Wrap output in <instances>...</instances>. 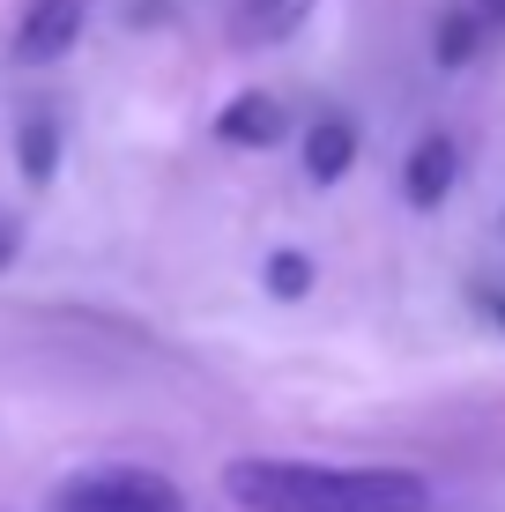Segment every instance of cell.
Returning <instances> with one entry per match:
<instances>
[{"instance_id": "obj_1", "label": "cell", "mask_w": 505, "mask_h": 512, "mask_svg": "<svg viewBox=\"0 0 505 512\" xmlns=\"http://www.w3.org/2000/svg\"><path fill=\"white\" fill-rule=\"evenodd\" d=\"M223 498L238 512H431L416 468H320V461H223Z\"/></svg>"}, {"instance_id": "obj_2", "label": "cell", "mask_w": 505, "mask_h": 512, "mask_svg": "<svg viewBox=\"0 0 505 512\" xmlns=\"http://www.w3.org/2000/svg\"><path fill=\"white\" fill-rule=\"evenodd\" d=\"M45 512H186V498L156 468H90V475L52 483Z\"/></svg>"}, {"instance_id": "obj_3", "label": "cell", "mask_w": 505, "mask_h": 512, "mask_svg": "<svg viewBox=\"0 0 505 512\" xmlns=\"http://www.w3.org/2000/svg\"><path fill=\"white\" fill-rule=\"evenodd\" d=\"M82 0H23V15H15V60L23 67H52V60H67V52L82 45Z\"/></svg>"}, {"instance_id": "obj_4", "label": "cell", "mask_w": 505, "mask_h": 512, "mask_svg": "<svg viewBox=\"0 0 505 512\" xmlns=\"http://www.w3.org/2000/svg\"><path fill=\"white\" fill-rule=\"evenodd\" d=\"M454 179H461V149H454V134H424V141L409 149V164H402V201L431 216V208L454 193Z\"/></svg>"}, {"instance_id": "obj_5", "label": "cell", "mask_w": 505, "mask_h": 512, "mask_svg": "<svg viewBox=\"0 0 505 512\" xmlns=\"http://www.w3.org/2000/svg\"><path fill=\"white\" fill-rule=\"evenodd\" d=\"M283 134H290V112L268 90H238L216 112V141H223V149H275Z\"/></svg>"}, {"instance_id": "obj_6", "label": "cell", "mask_w": 505, "mask_h": 512, "mask_svg": "<svg viewBox=\"0 0 505 512\" xmlns=\"http://www.w3.org/2000/svg\"><path fill=\"white\" fill-rule=\"evenodd\" d=\"M312 8H320V0H231V45H246V52L290 45Z\"/></svg>"}, {"instance_id": "obj_7", "label": "cell", "mask_w": 505, "mask_h": 512, "mask_svg": "<svg viewBox=\"0 0 505 512\" xmlns=\"http://www.w3.org/2000/svg\"><path fill=\"white\" fill-rule=\"evenodd\" d=\"M350 164H357V127L342 112H320L305 127V179L312 186H335V179H350Z\"/></svg>"}, {"instance_id": "obj_8", "label": "cell", "mask_w": 505, "mask_h": 512, "mask_svg": "<svg viewBox=\"0 0 505 512\" xmlns=\"http://www.w3.org/2000/svg\"><path fill=\"white\" fill-rule=\"evenodd\" d=\"M15 164H23L30 186H52V171H60V119L52 112H23V127H15Z\"/></svg>"}, {"instance_id": "obj_9", "label": "cell", "mask_w": 505, "mask_h": 512, "mask_svg": "<svg viewBox=\"0 0 505 512\" xmlns=\"http://www.w3.org/2000/svg\"><path fill=\"white\" fill-rule=\"evenodd\" d=\"M483 38H491V23H483L476 8H446L439 30H431V60H439V67H468L483 52Z\"/></svg>"}, {"instance_id": "obj_10", "label": "cell", "mask_w": 505, "mask_h": 512, "mask_svg": "<svg viewBox=\"0 0 505 512\" xmlns=\"http://www.w3.org/2000/svg\"><path fill=\"white\" fill-rule=\"evenodd\" d=\"M260 282H268V297H283V305H298V297L320 282V268L298 253V245H283V253H268V268H260Z\"/></svg>"}, {"instance_id": "obj_11", "label": "cell", "mask_w": 505, "mask_h": 512, "mask_svg": "<svg viewBox=\"0 0 505 512\" xmlns=\"http://www.w3.org/2000/svg\"><path fill=\"white\" fill-rule=\"evenodd\" d=\"M468 305H476L491 327H505V290H491V282H468Z\"/></svg>"}, {"instance_id": "obj_12", "label": "cell", "mask_w": 505, "mask_h": 512, "mask_svg": "<svg viewBox=\"0 0 505 512\" xmlns=\"http://www.w3.org/2000/svg\"><path fill=\"white\" fill-rule=\"evenodd\" d=\"M15 253H23V223H15V216H0V275L15 268Z\"/></svg>"}, {"instance_id": "obj_13", "label": "cell", "mask_w": 505, "mask_h": 512, "mask_svg": "<svg viewBox=\"0 0 505 512\" xmlns=\"http://www.w3.org/2000/svg\"><path fill=\"white\" fill-rule=\"evenodd\" d=\"M476 15H483L491 30H505V0H476Z\"/></svg>"}]
</instances>
